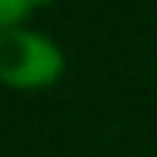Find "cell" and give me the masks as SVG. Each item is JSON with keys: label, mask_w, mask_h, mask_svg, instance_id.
I'll return each mask as SVG.
<instances>
[{"label": "cell", "mask_w": 157, "mask_h": 157, "mask_svg": "<svg viewBox=\"0 0 157 157\" xmlns=\"http://www.w3.org/2000/svg\"><path fill=\"white\" fill-rule=\"evenodd\" d=\"M63 50L37 30H3L0 33V84L13 90H44L63 74Z\"/></svg>", "instance_id": "cell-1"}, {"label": "cell", "mask_w": 157, "mask_h": 157, "mask_svg": "<svg viewBox=\"0 0 157 157\" xmlns=\"http://www.w3.org/2000/svg\"><path fill=\"white\" fill-rule=\"evenodd\" d=\"M47 3H54V0H0V33L17 30L33 10H40Z\"/></svg>", "instance_id": "cell-2"}]
</instances>
